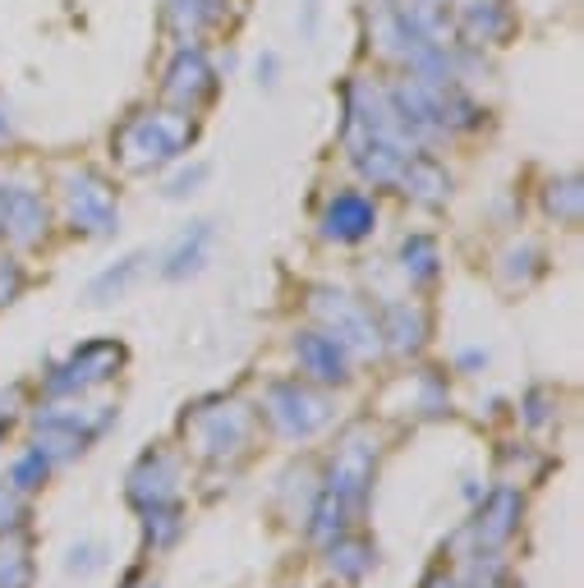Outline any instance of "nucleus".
<instances>
[{
	"label": "nucleus",
	"instance_id": "obj_1",
	"mask_svg": "<svg viewBox=\"0 0 584 588\" xmlns=\"http://www.w3.org/2000/svg\"><path fill=\"white\" fill-rule=\"evenodd\" d=\"M456 32L465 42H502L511 32L506 0H456Z\"/></svg>",
	"mask_w": 584,
	"mask_h": 588
},
{
	"label": "nucleus",
	"instance_id": "obj_2",
	"mask_svg": "<svg viewBox=\"0 0 584 588\" xmlns=\"http://www.w3.org/2000/svg\"><path fill=\"white\" fill-rule=\"evenodd\" d=\"M166 92L176 97V101H202L212 92V64L208 56H202L198 47H185L176 60H170V74H166Z\"/></svg>",
	"mask_w": 584,
	"mask_h": 588
},
{
	"label": "nucleus",
	"instance_id": "obj_3",
	"mask_svg": "<svg viewBox=\"0 0 584 588\" xmlns=\"http://www.w3.org/2000/svg\"><path fill=\"white\" fill-rule=\"evenodd\" d=\"M221 19V0H166V23L180 42H198Z\"/></svg>",
	"mask_w": 584,
	"mask_h": 588
},
{
	"label": "nucleus",
	"instance_id": "obj_4",
	"mask_svg": "<svg viewBox=\"0 0 584 588\" xmlns=\"http://www.w3.org/2000/svg\"><path fill=\"white\" fill-rule=\"evenodd\" d=\"M318 14H323V0H304V14H299L304 38H314V32H318Z\"/></svg>",
	"mask_w": 584,
	"mask_h": 588
},
{
	"label": "nucleus",
	"instance_id": "obj_5",
	"mask_svg": "<svg viewBox=\"0 0 584 588\" xmlns=\"http://www.w3.org/2000/svg\"><path fill=\"white\" fill-rule=\"evenodd\" d=\"M373 6H377V0H373Z\"/></svg>",
	"mask_w": 584,
	"mask_h": 588
}]
</instances>
